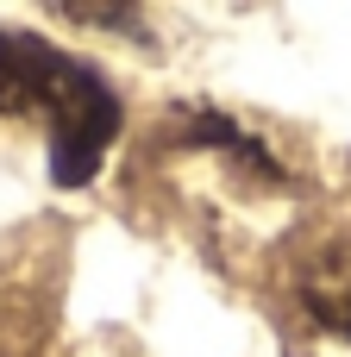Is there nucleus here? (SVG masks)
Instances as JSON below:
<instances>
[{"instance_id": "nucleus-2", "label": "nucleus", "mask_w": 351, "mask_h": 357, "mask_svg": "<svg viewBox=\"0 0 351 357\" xmlns=\"http://www.w3.org/2000/svg\"><path fill=\"white\" fill-rule=\"evenodd\" d=\"M295 289H301V307H308L327 333L351 339V232L314 245V251L301 257V282H295Z\"/></svg>"}, {"instance_id": "nucleus-1", "label": "nucleus", "mask_w": 351, "mask_h": 357, "mask_svg": "<svg viewBox=\"0 0 351 357\" xmlns=\"http://www.w3.org/2000/svg\"><path fill=\"white\" fill-rule=\"evenodd\" d=\"M13 119L44 126V157L57 188H82L119 138L113 88L69 50L44 44L38 31H0V126Z\"/></svg>"}]
</instances>
